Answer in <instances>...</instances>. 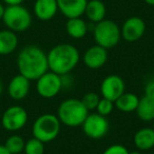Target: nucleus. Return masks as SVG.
Returning a JSON list of instances; mask_svg holds the SVG:
<instances>
[{
    "mask_svg": "<svg viewBox=\"0 0 154 154\" xmlns=\"http://www.w3.org/2000/svg\"><path fill=\"white\" fill-rule=\"evenodd\" d=\"M88 0H57L58 10L66 18L82 17L85 14Z\"/></svg>",
    "mask_w": 154,
    "mask_h": 154,
    "instance_id": "obj_14",
    "label": "nucleus"
},
{
    "mask_svg": "<svg viewBox=\"0 0 154 154\" xmlns=\"http://www.w3.org/2000/svg\"><path fill=\"white\" fill-rule=\"evenodd\" d=\"M114 108H115V105H114V101L110 100V99H107V98H103L101 97L100 100H99L98 105H97V108H96V111L98 114L103 116H109L110 114L113 112Z\"/></svg>",
    "mask_w": 154,
    "mask_h": 154,
    "instance_id": "obj_25",
    "label": "nucleus"
},
{
    "mask_svg": "<svg viewBox=\"0 0 154 154\" xmlns=\"http://www.w3.org/2000/svg\"><path fill=\"white\" fill-rule=\"evenodd\" d=\"M45 143H42L39 139L33 137L28 141H26L23 149L24 154H45Z\"/></svg>",
    "mask_w": 154,
    "mask_h": 154,
    "instance_id": "obj_23",
    "label": "nucleus"
},
{
    "mask_svg": "<svg viewBox=\"0 0 154 154\" xmlns=\"http://www.w3.org/2000/svg\"><path fill=\"white\" fill-rule=\"evenodd\" d=\"M139 98L136 94L130 92H125L114 101L115 108L124 113L134 112L138 105Z\"/></svg>",
    "mask_w": 154,
    "mask_h": 154,
    "instance_id": "obj_21",
    "label": "nucleus"
},
{
    "mask_svg": "<svg viewBox=\"0 0 154 154\" xmlns=\"http://www.w3.org/2000/svg\"><path fill=\"white\" fill-rule=\"evenodd\" d=\"M61 122L57 115L45 113L35 119L32 127L33 137L39 139L42 143H51L57 138L60 133Z\"/></svg>",
    "mask_w": 154,
    "mask_h": 154,
    "instance_id": "obj_4",
    "label": "nucleus"
},
{
    "mask_svg": "<svg viewBox=\"0 0 154 154\" xmlns=\"http://www.w3.org/2000/svg\"><path fill=\"white\" fill-rule=\"evenodd\" d=\"M66 31L72 38L82 39L88 33V24L82 17L69 18L66 23Z\"/></svg>",
    "mask_w": 154,
    "mask_h": 154,
    "instance_id": "obj_20",
    "label": "nucleus"
},
{
    "mask_svg": "<svg viewBox=\"0 0 154 154\" xmlns=\"http://www.w3.org/2000/svg\"><path fill=\"white\" fill-rule=\"evenodd\" d=\"M24 145H26V141H24L23 137L18 134H13L9 136L5 143V147L11 154L22 153L24 149Z\"/></svg>",
    "mask_w": 154,
    "mask_h": 154,
    "instance_id": "obj_22",
    "label": "nucleus"
},
{
    "mask_svg": "<svg viewBox=\"0 0 154 154\" xmlns=\"http://www.w3.org/2000/svg\"><path fill=\"white\" fill-rule=\"evenodd\" d=\"M126 85L122 77L112 74L105 77L100 84V95L103 98L115 101L122 93L126 92Z\"/></svg>",
    "mask_w": 154,
    "mask_h": 154,
    "instance_id": "obj_10",
    "label": "nucleus"
},
{
    "mask_svg": "<svg viewBox=\"0 0 154 154\" xmlns=\"http://www.w3.org/2000/svg\"><path fill=\"white\" fill-rule=\"evenodd\" d=\"M89 115V110L85 107L82 99L68 98L60 103L57 109V117L61 125L75 128L82 127Z\"/></svg>",
    "mask_w": 154,
    "mask_h": 154,
    "instance_id": "obj_3",
    "label": "nucleus"
},
{
    "mask_svg": "<svg viewBox=\"0 0 154 154\" xmlns=\"http://www.w3.org/2000/svg\"><path fill=\"white\" fill-rule=\"evenodd\" d=\"M107 14V8L101 0H89L87 3L85 15L93 23H98L105 19Z\"/></svg>",
    "mask_w": 154,
    "mask_h": 154,
    "instance_id": "obj_17",
    "label": "nucleus"
},
{
    "mask_svg": "<svg viewBox=\"0 0 154 154\" xmlns=\"http://www.w3.org/2000/svg\"><path fill=\"white\" fill-rule=\"evenodd\" d=\"M2 21L9 30L15 33L26 31L32 24V15L22 5H8L5 10Z\"/></svg>",
    "mask_w": 154,
    "mask_h": 154,
    "instance_id": "obj_6",
    "label": "nucleus"
},
{
    "mask_svg": "<svg viewBox=\"0 0 154 154\" xmlns=\"http://www.w3.org/2000/svg\"><path fill=\"white\" fill-rule=\"evenodd\" d=\"M49 71L60 75L70 74L80 59L79 51L71 43H59L47 53Z\"/></svg>",
    "mask_w": 154,
    "mask_h": 154,
    "instance_id": "obj_2",
    "label": "nucleus"
},
{
    "mask_svg": "<svg viewBox=\"0 0 154 154\" xmlns=\"http://www.w3.org/2000/svg\"><path fill=\"white\" fill-rule=\"evenodd\" d=\"M101 154H129V150L124 145L114 143L109 146Z\"/></svg>",
    "mask_w": 154,
    "mask_h": 154,
    "instance_id": "obj_26",
    "label": "nucleus"
},
{
    "mask_svg": "<svg viewBox=\"0 0 154 154\" xmlns=\"http://www.w3.org/2000/svg\"><path fill=\"white\" fill-rule=\"evenodd\" d=\"M29 119L28 112L20 106H12L2 114L1 125L9 132H17L26 125Z\"/></svg>",
    "mask_w": 154,
    "mask_h": 154,
    "instance_id": "obj_9",
    "label": "nucleus"
},
{
    "mask_svg": "<svg viewBox=\"0 0 154 154\" xmlns=\"http://www.w3.org/2000/svg\"><path fill=\"white\" fill-rule=\"evenodd\" d=\"M58 11L57 0H36L34 5V14L41 21L53 19Z\"/></svg>",
    "mask_w": 154,
    "mask_h": 154,
    "instance_id": "obj_15",
    "label": "nucleus"
},
{
    "mask_svg": "<svg viewBox=\"0 0 154 154\" xmlns=\"http://www.w3.org/2000/svg\"><path fill=\"white\" fill-rule=\"evenodd\" d=\"M2 92H3V84H2V82H1V79H0V96H1Z\"/></svg>",
    "mask_w": 154,
    "mask_h": 154,
    "instance_id": "obj_32",
    "label": "nucleus"
},
{
    "mask_svg": "<svg viewBox=\"0 0 154 154\" xmlns=\"http://www.w3.org/2000/svg\"><path fill=\"white\" fill-rule=\"evenodd\" d=\"M150 154H154V153H150Z\"/></svg>",
    "mask_w": 154,
    "mask_h": 154,
    "instance_id": "obj_36",
    "label": "nucleus"
},
{
    "mask_svg": "<svg viewBox=\"0 0 154 154\" xmlns=\"http://www.w3.org/2000/svg\"><path fill=\"white\" fill-rule=\"evenodd\" d=\"M20 154H24V153H20Z\"/></svg>",
    "mask_w": 154,
    "mask_h": 154,
    "instance_id": "obj_35",
    "label": "nucleus"
},
{
    "mask_svg": "<svg viewBox=\"0 0 154 154\" xmlns=\"http://www.w3.org/2000/svg\"><path fill=\"white\" fill-rule=\"evenodd\" d=\"M93 36L96 45L109 50L118 45L122 38V32L118 24L113 20L103 19L98 23H95Z\"/></svg>",
    "mask_w": 154,
    "mask_h": 154,
    "instance_id": "obj_5",
    "label": "nucleus"
},
{
    "mask_svg": "<svg viewBox=\"0 0 154 154\" xmlns=\"http://www.w3.org/2000/svg\"><path fill=\"white\" fill-rule=\"evenodd\" d=\"M62 88L63 86L61 76L52 71L45 72L36 80L37 93L45 99H51L57 96Z\"/></svg>",
    "mask_w": 154,
    "mask_h": 154,
    "instance_id": "obj_7",
    "label": "nucleus"
},
{
    "mask_svg": "<svg viewBox=\"0 0 154 154\" xmlns=\"http://www.w3.org/2000/svg\"><path fill=\"white\" fill-rule=\"evenodd\" d=\"M5 7L2 5V3H0V20H2L3 14H5Z\"/></svg>",
    "mask_w": 154,
    "mask_h": 154,
    "instance_id": "obj_30",
    "label": "nucleus"
},
{
    "mask_svg": "<svg viewBox=\"0 0 154 154\" xmlns=\"http://www.w3.org/2000/svg\"><path fill=\"white\" fill-rule=\"evenodd\" d=\"M85 135L91 139H101L107 135L110 125L106 116L98 113H89L82 125Z\"/></svg>",
    "mask_w": 154,
    "mask_h": 154,
    "instance_id": "obj_8",
    "label": "nucleus"
},
{
    "mask_svg": "<svg viewBox=\"0 0 154 154\" xmlns=\"http://www.w3.org/2000/svg\"><path fill=\"white\" fill-rule=\"evenodd\" d=\"M108 60V50L95 45L90 47L85 51L82 55V62L89 69L96 70L107 63Z\"/></svg>",
    "mask_w": 154,
    "mask_h": 154,
    "instance_id": "obj_12",
    "label": "nucleus"
},
{
    "mask_svg": "<svg viewBox=\"0 0 154 154\" xmlns=\"http://www.w3.org/2000/svg\"><path fill=\"white\" fill-rule=\"evenodd\" d=\"M0 154H11L5 147V145H0Z\"/></svg>",
    "mask_w": 154,
    "mask_h": 154,
    "instance_id": "obj_29",
    "label": "nucleus"
},
{
    "mask_svg": "<svg viewBox=\"0 0 154 154\" xmlns=\"http://www.w3.org/2000/svg\"><path fill=\"white\" fill-rule=\"evenodd\" d=\"M134 146L139 151H149L154 148V129L150 127L140 128L133 136Z\"/></svg>",
    "mask_w": 154,
    "mask_h": 154,
    "instance_id": "obj_16",
    "label": "nucleus"
},
{
    "mask_svg": "<svg viewBox=\"0 0 154 154\" xmlns=\"http://www.w3.org/2000/svg\"><path fill=\"white\" fill-rule=\"evenodd\" d=\"M153 122V129H154V119H153V122Z\"/></svg>",
    "mask_w": 154,
    "mask_h": 154,
    "instance_id": "obj_34",
    "label": "nucleus"
},
{
    "mask_svg": "<svg viewBox=\"0 0 154 154\" xmlns=\"http://www.w3.org/2000/svg\"><path fill=\"white\" fill-rule=\"evenodd\" d=\"M99 100H100V96L95 92H88L84 95V97L82 98V103L85 105V107L90 111L96 110L97 105H98Z\"/></svg>",
    "mask_w": 154,
    "mask_h": 154,
    "instance_id": "obj_24",
    "label": "nucleus"
},
{
    "mask_svg": "<svg viewBox=\"0 0 154 154\" xmlns=\"http://www.w3.org/2000/svg\"><path fill=\"white\" fill-rule=\"evenodd\" d=\"M143 95L154 98V80L149 82L145 86V94H143Z\"/></svg>",
    "mask_w": 154,
    "mask_h": 154,
    "instance_id": "obj_27",
    "label": "nucleus"
},
{
    "mask_svg": "<svg viewBox=\"0 0 154 154\" xmlns=\"http://www.w3.org/2000/svg\"><path fill=\"white\" fill-rule=\"evenodd\" d=\"M136 115L141 122H150L154 119V98L143 95L139 98L138 105L135 110Z\"/></svg>",
    "mask_w": 154,
    "mask_h": 154,
    "instance_id": "obj_19",
    "label": "nucleus"
},
{
    "mask_svg": "<svg viewBox=\"0 0 154 154\" xmlns=\"http://www.w3.org/2000/svg\"><path fill=\"white\" fill-rule=\"evenodd\" d=\"M129 154H141V152L139 151V150H137V151H129Z\"/></svg>",
    "mask_w": 154,
    "mask_h": 154,
    "instance_id": "obj_33",
    "label": "nucleus"
},
{
    "mask_svg": "<svg viewBox=\"0 0 154 154\" xmlns=\"http://www.w3.org/2000/svg\"><path fill=\"white\" fill-rule=\"evenodd\" d=\"M147 5H151V7H154V0H143Z\"/></svg>",
    "mask_w": 154,
    "mask_h": 154,
    "instance_id": "obj_31",
    "label": "nucleus"
},
{
    "mask_svg": "<svg viewBox=\"0 0 154 154\" xmlns=\"http://www.w3.org/2000/svg\"><path fill=\"white\" fill-rule=\"evenodd\" d=\"M18 42L19 41L15 32L9 29L0 31V55L7 56L15 52Z\"/></svg>",
    "mask_w": 154,
    "mask_h": 154,
    "instance_id": "obj_18",
    "label": "nucleus"
},
{
    "mask_svg": "<svg viewBox=\"0 0 154 154\" xmlns=\"http://www.w3.org/2000/svg\"><path fill=\"white\" fill-rule=\"evenodd\" d=\"M17 68L19 74L31 82L37 80L49 71L47 53L37 45H26L17 56Z\"/></svg>",
    "mask_w": 154,
    "mask_h": 154,
    "instance_id": "obj_1",
    "label": "nucleus"
},
{
    "mask_svg": "<svg viewBox=\"0 0 154 154\" xmlns=\"http://www.w3.org/2000/svg\"><path fill=\"white\" fill-rule=\"evenodd\" d=\"M24 0H3V2L7 5H22Z\"/></svg>",
    "mask_w": 154,
    "mask_h": 154,
    "instance_id": "obj_28",
    "label": "nucleus"
},
{
    "mask_svg": "<svg viewBox=\"0 0 154 154\" xmlns=\"http://www.w3.org/2000/svg\"><path fill=\"white\" fill-rule=\"evenodd\" d=\"M31 88V80L21 74H17L10 80L8 86L9 96L14 100H22L28 96Z\"/></svg>",
    "mask_w": 154,
    "mask_h": 154,
    "instance_id": "obj_13",
    "label": "nucleus"
},
{
    "mask_svg": "<svg viewBox=\"0 0 154 154\" xmlns=\"http://www.w3.org/2000/svg\"><path fill=\"white\" fill-rule=\"evenodd\" d=\"M122 38L128 42H135L143 36L146 32V23L140 17L132 16L124 22L122 29Z\"/></svg>",
    "mask_w": 154,
    "mask_h": 154,
    "instance_id": "obj_11",
    "label": "nucleus"
}]
</instances>
